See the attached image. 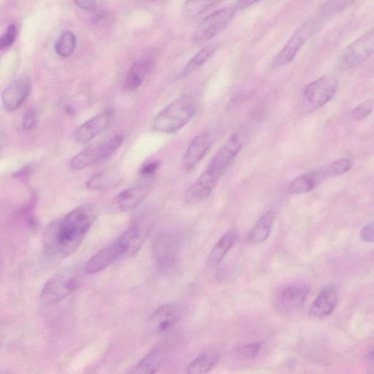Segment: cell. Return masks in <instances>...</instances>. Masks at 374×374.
<instances>
[{
	"label": "cell",
	"mask_w": 374,
	"mask_h": 374,
	"mask_svg": "<svg viewBox=\"0 0 374 374\" xmlns=\"http://www.w3.org/2000/svg\"><path fill=\"white\" fill-rule=\"evenodd\" d=\"M94 219L90 206L73 209L48 228L44 237L46 251L52 257H68L82 244Z\"/></svg>",
	"instance_id": "cell-1"
},
{
	"label": "cell",
	"mask_w": 374,
	"mask_h": 374,
	"mask_svg": "<svg viewBox=\"0 0 374 374\" xmlns=\"http://www.w3.org/2000/svg\"><path fill=\"white\" fill-rule=\"evenodd\" d=\"M196 111V105L192 98L189 96H182L155 116L152 127L154 130L160 132L175 133L191 122Z\"/></svg>",
	"instance_id": "cell-2"
},
{
	"label": "cell",
	"mask_w": 374,
	"mask_h": 374,
	"mask_svg": "<svg viewBox=\"0 0 374 374\" xmlns=\"http://www.w3.org/2000/svg\"><path fill=\"white\" fill-rule=\"evenodd\" d=\"M323 22V19L317 13L316 15L309 18L291 36L280 52L275 56L272 63L273 67L280 68L289 64L308 39L319 30Z\"/></svg>",
	"instance_id": "cell-3"
},
{
	"label": "cell",
	"mask_w": 374,
	"mask_h": 374,
	"mask_svg": "<svg viewBox=\"0 0 374 374\" xmlns=\"http://www.w3.org/2000/svg\"><path fill=\"white\" fill-rule=\"evenodd\" d=\"M123 142V135H116L107 141L91 146L73 157L70 162V169L80 170L101 163L119 149Z\"/></svg>",
	"instance_id": "cell-4"
},
{
	"label": "cell",
	"mask_w": 374,
	"mask_h": 374,
	"mask_svg": "<svg viewBox=\"0 0 374 374\" xmlns=\"http://www.w3.org/2000/svg\"><path fill=\"white\" fill-rule=\"evenodd\" d=\"M374 54V28L345 47L337 58L338 67L344 70L356 68Z\"/></svg>",
	"instance_id": "cell-5"
},
{
	"label": "cell",
	"mask_w": 374,
	"mask_h": 374,
	"mask_svg": "<svg viewBox=\"0 0 374 374\" xmlns=\"http://www.w3.org/2000/svg\"><path fill=\"white\" fill-rule=\"evenodd\" d=\"M77 283V277L73 270L58 272L44 285L41 294L42 303L46 306L61 303L75 290Z\"/></svg>",
	"instance_id": "cell-6"
},
{
	"label": "cell",
	"mask_w": 374,
	"mask_h": 374,
	"mask_svg": "<svg viewBox=\"0 0 374 374\" xmlns=\"http://www.w3.org/2000/svg\"><path fill=\"white\" fill-rule=\"evenodd\" d=\"M338 88V80L334 75L320 77L305 87L303 93L304 103L310 110L320 108L332 99Z\"/></svg>",
	"instance_id": "cell-7"
},
{
	"label": "cell",
	"mask_w": 374,
	"mask_h": 374,
	"mask_svg": "<svg viewBox=\"0 0 374 374\" xmlns=\"http://www.w3.org/2000/svg\"><path fill=\"white\" fill-rule=\"evenodd\" d=\"M235 13L234 7H227L207 16L195 29L193 42L197 44H201L211 41L231 24Z\"/></svg>",
	"instance_id": "cell-8"
},
{
	"label": "cell",
	"mask_w": 374,
	"mask_h": 374,
	"mask_svg": "<svg viewBox=\"0 0 374 374\" xmlns=\"http://www.w3.org/2000/svg\"><path fill=\"white\" fill-rule=\"evenodd\" d=\"M153 223L149 220L137 221L130 225L116 241L121 260L128 258L139 251L152 230Z\"/></svg>",
	"instance_id": "cell-9"
},
{
	"label": "cell",
	"mask_w": 374,
	"mask_h": 374,
	"mask_svg": "<svg viewBox=\"0 0 374 374\" xmlns=\"http://www.w3.org/2000/svg\"><path fill=\"white\" fill-rule=\"evenodd\" d=\"M32 80L27 74L18 76L9 84L2 94V101L7 111L13 112L20 108L32 92Z\"/></svg>",
	"instance_id": "cell-10"
},
{
	"label": "cell",
	"mask_w": 374,
	"mask_h": 374,
	"mask_svg": "<svg viewBox=\"0 0 374 374\" xmlns=\"http://www.w3.org/2000/svg\"><path fill=\"white\" fill-rule=\"evenodd\" d=\"M308 287L301 283H294L280 289L274 299V304L280 313H290L299 310L306 301Z\"/></svg>",
	"instance_id": "cell-11"
},
{
	"label": "cell",
	"mask_w": 374,
	"mask_h": 374,
	"mask_svg": "<svg viewBox=\"0 0 374 374\" xmlns=\"http://www.w3.org/2000/svg\"><path fill=\"white\" fill-rule=\"evenodd\" d=\"M179 241L176 236L170 232L161 233L156 238L153 251L154 258L161 268L173 266L178 255Z\"/></svg>",
	"instance_id": "cell-12"
},
{
	"label": "cell",
	"mask_w": 374,
	"mask_h": 374,
	"mask_svg": "<svg viewBox=\"0 0 374 374\" xmlns=\"http://www.w3.org/2000/svg\"><path fill=\"white\" fill-rule=\"evenodd\" d=\"M242 148V143L239 135H232L216 153L207 167L223 176L238 156Z\"/></svg>",
	"instance_id": "cell-13"
},
{
	"label": "cell",
	"mask_w": 374,
	"mask_h": 374,
	"mask_svg": "<svg viewBox=\"0 0 374 374\" xmlns=\"http://www.w3.org/2000/svg\"><path fill=\"white\" fill-rule=\"evenodd\" d=\"M113 117V111L106 109L91 118L74 132V139L78 143L85 144L91 142L110 125Z\"/></svg>",
	"instance_id": "cell-14"
},
{
	"label": "cell",
	"mask_w": 374,
	"mask_h": 374,
	"mask_svg": "<svg viewBox=\"0 0 374 374\" xmlns=\"http://www.w3.org/2000/svg\"><path fill=\"white\" fill-rule=\"evenodd\" d=\"M182 314L183 309L179 304L163 305L157 309L149 318V329L155 334L163 333L178 323Z\"/></svg>",
	"instance_id": "cell-15"
},
{
	"label": "cell",
	"mask_w": 374,
	"mask_h": 374,
	"mask_svg": "<svg viewBox=\"0 0 374 374\" xmlns=\"http://www.w3.org/2000/svg\"><path fill=\"white\" fill-rule=\"evenodd\" d=\"M222 176L208 167L187 189L186 201L191 204L204 201L218 186Z\"/></svg>",
	"instance_id": "cell-16"
},
{
	"label": "cell",
	"mask_w": 374,
	"mask_h": 374,
	"mask_svg": "<svg viewBox=\"0 0 374 374\" xmlns=\"http://www.w3.org/2000/svg\"><path fill=\"white\" fill-rule=\"evenodd\" d=\"M211 146V137L207 132L195 137L184 154V168L187 170H192L198 166L209 151Z\"/></svg>",
	"instance_id": "cell-17"
},
{
	"label": "cell",
	"mask_w": 374,
	"mask_h": 374,
	"mask_svg": "<svg viewBox=\"0 0 374 374\" xmlns=\"http://www.w3.org/2000/svg\"><path fill=\"white\" fill-rule=\"evenodd\" d=\"M120 260L119 248L114 242L92 256L85 265V270L87 274L97 273Z\"/></svg>",
	"instance_id": "cell-18"
},
{
	"label": "cell",
	"mask_w": 374,
	"mask_h": 374,
	"mask_svg": "<svg viewBox=\"0 0 374 374\" xmlns=\"http://www.w3.org/2000/svg\"><path fill=\"white\" fill-rule=\"evenodd\" d=\"M167 359V351L163 347L153 348L139 363L130 368L127 373H154L165 364Z\"/></svg>",
	"instance_id": "cell-19"
},
{
	"label": "cell",
	"mask_w": 374,
	"mask_h": 374,
	"mask_svg": "<svg viewBox=\"0 0 374 374\" xmlns=\"http://www.w3.org/2000/svg\"><path fill=\"white\" fill-rule=\"evenodd\" d=\"M148 189L143 186L126 189L116 196L114 206L120 211H129L139 206L146 199Z\"/></svg>",
	"instance_id": "cell-20"
},
{
	"label": "cell",
	"mask_w": 374,
	"mask_h": 374,
	"mask_svg": "<svg viewBox=\"0 0 374 374\" xmlns=\"http://www.w3.org/2000/svg\"><path fill=\"white\" fill-rule=\"evenodd\" d=\"M325 178L323 169L306 173L294 179L287 189L292 194L307 193L320 185Z\"/></svg>",
	"instance_id": "cell-21"
},
{
	"label": "cell",
	"mask_w": 374,
	"mask_h": 374,
	"mask_svg": "<svg viewBox=\"0 0 374 374\" xmlns=\"http://www.w3.org/2000/svg\"><path fill=\"white\" fill-rule=\"evenodd\" d=\"M337 302L338 295L336 289L332 287L326 288L313 302L310 313L313 317L328 316L336 307Z\"/></svg>",
	"instance_id": "cell-22"
},
{
	"label": "cell",
	"mask_w": 374,
	"mask_h": 374,
	"mask_svg": "<svg viewBox=\"0 0 374 374\" xmlns=\"http://www.w3.org/2000/svg\"><path fill=\"white\" fill-rule=\"evenodd\" d=\"M274 220L273 212L265 213L250 231L249 242L253 244H261L266 242L270 235Z\"/></svg>",
	"instance_id": "cell-23"
},
{
	"label": "cell",
	"mask_w": 374,
	"mask_h": 374,
	"mask_svg": "<svg viewBox=\"0 0 374 374\" xmlns=\"http://www.w3.org/2000/svg\"><path fill=\"white\" fill-rule=\"evenodd\" d=\"M150 66V63L146 60L134 63L126 75L125 89L127 92H133L139 89L143 84Z\"/></svg>",
	"instance_id": "cell-24"
},
{
	"label": "cell",
	"mask_w": 374,
	"mask_h": 374,
	"mask_svg": "<svg viewBox=\"0 0 374 374\" xmlns=\"http://www.w3.org/2000/svg\"><path fill=\"white\" fill-rule=\"evenodd\" d=\"M237 236L234 232L225 234L213 247L208 256V261L212 265H218L225 259L226 255L235 244Z\"/></svg>",
	"instance_id": "cell-25"
},
{
	"label": "cell",
	"mask_w": 374,
	"mask_h": 374,
	"mask_svg": "<svg viewBox=\"0 0 374 374\" xmlns=\"http://www.w3.org/2000/svg\"><path fill=\"white\" fill-rule=\"evenodd\" d=\"M218 49V45L212 43L201 49L186 66L182 72V76L187 77L199 70L210 60V58L216 53Z\"/></svg>",
	"instance_id": "cell-26"
},
{
	"label": "cell",
	"mask_w": 374,
	"mask_h": 374,
	"mask_svg": "<svg viewBox=\"0 0 374 374\" xmlns=\"http://www.w3.org/2000/svg\"><path fill=\"white\" fill-rule=\"evenodd\" d=\"M218 356L212 353L201 354L192 361L187 368L189 374H203L208 373L218 362Z\"/></svg>",
	"instance_id": "cell-27"
},
{
	"label": "cell",
	"mask_w": 374,
	"mask_h": 374,
	"mask_svg": "<svg viewBox=\"0 0 374 374\" xmlns=\"http://www.w3.org/2000/svg\"><path fill=\"white\" fill-rule=\"evenodd\" d=\"M357 1L358 0H326L318 13L325 21L328 18L343 12Z\"/></svg>",
	"instance_id": "cell-28"
},
{
	"label": "cell",
	"mask_w": 374,
	"mask_h": 374,
	"mask_svg": "<svg viewBox=\"0 0 374 374\" xmlns=\"http://www.w3.org/2000/svg\"><path fill=\"white\" fill-rule=\"evenodd\" d=\"M77 46V38L71 31L63 32L55 44V51L58 56L63 58L71 56Z\"/></svg>",
	"instance_id": "cell-29"
},
{
	"label": "cell",
	"mask_w": 374,
	"mask_h": 374,
	"mask_svg": "<svg viewBox=\"0 0 374 374\" xmlns=\"http://www.w3.org/2000/svg\"><path fill=\"white\" fill-rule=\"evenodd\" d=\"M220 0H186L183 7V14L187 18H194L200 15Z\"/></svg>",
	"instance_id": "cell-30"
},
{
	"label": "cell",
	"mask_w": 374,
	"mask_h": 374,
	"mask_svg": "<svg viewBox=\"0 0 374 374\" xmlns=\"http://www.w3.org/2000/svg\"><path fill=\"white\" fill-rule=\"evenodd\" d=\"M353 161L349 157L332 162L323 169L326 178L340 176L347 173L352 167Z\"/></svg>",
	"instance_id": "cell-31"
},
{
	"label": "cell",
	"mask_w": 374,
	"mask_h": 374,
	"mask_svg": "<svg viewBox=\"0 0 374 374\" xmlns=\"http://www.w3.org/2000/svg\"><path fill=\"white\" fill-rule=\"evenodd\" d=\"M261 347L262 345L259 343L245 345L235 351V357L243 361H251L258 356Z\"/></svg>",
	"instance_id": "cell-32"
},
{
	"label": "cell",
	"mask_w": 374,
	"mask_h": 374,
	"mask_svg": "<svg viewBox=\"0 0 374 374\" xmlns=\"http://www.w3.org/2000/svg\"><path fill=\"white\" fill-rule=\"evenodd\" d=\"M16 38V27L13 25H10L0 39V48L2 50L11 47Z\"/></svg>",
	"instance_id": "cell-33"
},
{
	"label": "cell",
	"mask_w": 374,
	"mask_h": 374,
	"mask_svg": "<svg viewBox=\"0 0 374 374\" xmlns=\"http://www.w3.org/2000/svg\"><path fill=\"white\" fill-rule=\"evenodd\" d=\"M373 111L372 104L369 102H365L359 105L351 111V116L354 120L361 121L371 113Z\"/></svg>",
	"instance_id": "cell-34"
},
{
	"label": "cell",
	"mask_w": 374,
	"mask_h": 374,
	"mask_svg": "<svg viewBox=\"0 0 374 374\" xmlns=\"http://www.w3.org/2000/svg\"><path fill=\"white\" fill-rule=\"evenodd\" d=\"M37 123V113L34 110H29L24 114L22 127L23 130L29 131L35 127Z\"/></svg>",
	"instance_id": "cell-35"
},
{
	"label": "cell",
	"mask_w": 374,
	"mask_h": 374,
	"mask_svg": "<svg viewBox=\"0 0 374 374\" xmlns=\"http://www.w3.org/2000/svg\"><path fill=\"white\" fill-rule=\"evenodd\" d=\"M75 4L83 11L94 13L97 9L96 0H73Z\"/></svg>",
	"instance_id": "cell-36"
},
{
	"label": "cell",
	"mask_w": 374,
	"mask_h": 374,
	"mask_svg": "<svg viewBox=\"0 0 374 374\" xmlns=\"http://www.w3.org/2000/svg\"><path fill=\"white\" fill-rule=\"evenodd\" d=\"M361 237L366 242H374V223L366 225L361 230Z\"/></svg>",
	"instance_id": "cell-37"
},
{
	"label": "cell",
	"mask_w": 374,
	"mask_h": 374,
	"mask_svg": "<svg viewBox=\"0 0 374 374\" xmlns=\"http://www.w3.org/2000/svg\"><path fill=\"white\" fill-rule=\"evenodd\" d=\"M104 186V175L97 173L88 181L87 187L90 189H101Z\"/></svg>",
	"instance_id": "cell-38"
},
{
	"label": "cell",
	"mask_w": 374,
	"mask_h": 374,
	"mask_svg": "<svg viewBox=\"0 0 374 374\" xmlns=\"http://www.w3.org/2000/svg\"><path fill=\"white\" fill-rule=\"evenodd\" d=\"M160 164L156 162L149 163L143 166L140 169V173L143 176L149 177L154 175L158 170Z\"/></svg>",
	"instance_id": "cell-39"
},
{
	"label": "cell",
	"mask_w": 374,
	"mask_h": 374,
	"mask_svg": "<svg viewBox=\"0 0 374 374\" xmlns=\"http://www.w3.org/2000/svg\"><path fill=\"white\" fill-rule=\"evenodd\" d=\"M261 0H239L235 5L234 8L237 11H244L258 3Z\"/></svg>",
	"instance_id": "cell-40"
},
{
	"label": "cell",
	"mask_w": 374,
	"mask_h": 374,
	"mask_svg": "<svg viewBox=\"0 0 374 374\" xmlns=\"http://www.w3.org/2000/svg\"><path fill=\"white\" fill-rule=\"evenodd\" d=\"M30 169L29 168H24L21 171L15 173L16 178L19 180H24L27 178V175L30 174Z\"/></svg>",
	"instance_id": "cell-41"
}]
</instances>
